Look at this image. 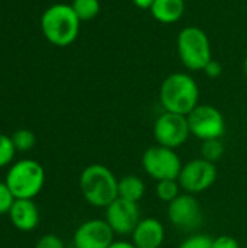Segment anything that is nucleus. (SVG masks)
Wrapping results in <instances>:
<instances>
[{
	"label": "nucleus",
	"mask_w": 247,
	"mask_h": 248,
	"mask_svg": "<svg viewBox=\"0 0 247 248\" xmlns=\"http://www.w3.org/2000/svg\"><path fill=\"white\" fill-rule=\"evenodd\" d=\"M141 164L144 171L156 182L178 179L183 166L175 150L159 144L151 145L144 151Z\"/></svg>",
	"instance_id": "423d86ee"
},
{
	"label": "nucleus",
	"mask_w": 247,
	"mask_h": 248,
	"mask_svg": "<svg viewBox=\"0 0 247 248\" xmlns=\"http://www.w3.org/2000/svg\"><path fill=\"white\" fill-rule=\"evenodd\" d=\"M7 215L12 225L22 232H31L39 224V209L33 199H16Z\"/></svg>",
	"instance_id": "4468645a"
},
{
	"label": "nucleus",
	"mask_w": 247,
	"mask_h": 248,
	"mask_svg": "<svg viewBox=\"0 0 247 248\" xmlns=\"http://www.w3.org/2000/svg\"><path fill=\"white\" fill-rule=\"evenodd\" d=\"M243 71H245V76H246L247 78V55L246 58H245V62H243Z\"/></svg>",
	"instance_id": "c85d7f7f"
},
{
	"label": "nucleus",
	"mask_w": 247,
	"mask_h": 248,
	"mask_svg": "<svg viewBox=\"0 0 247 248\" xmlns=\"http://www.w3.org/2000/svg\"><path fill=\"white\" fill-rule=\"evenodd\" d=\"M84 201L95 208H108L118 198V179L103 164H90L83 169L79 179Z\"/></svg>",
	"instance_id": "f03ea898"
},
{
	"label": "nucleus",
	"mask_w": 247,
	"mask_h": 248,
	"mask_svg": "<svg viewBox=\"0 0 247 248\" xmlns=\"http://www.w3.org/2000/svg\"><path fill=\"white\" fill-rule=\"evenodd\" d=\"M12 141L15 144L16 151H19V153H28V151H31L35 147L36 137H35V134L31 129L22 128V129L15 131V134L12 135Z\"/></svg>",
	"instance_id": "6ab92c4d"
},
{
	"label": "nucleus",
	"mask_w": 247,
	"mask_h": 248,
	"mask_svg": "<svg viewBox=\"0 0 247 248\" xmlns=\"http://www.w3.org/2000/svg\"><path fill=\"white\" fill-rule=\"evenodd\" d=\"M71 7L80 22H87L95 19L100 12L99 0H73Z\"/></svg>",
	"instance_id": "f3484780"
},
{
	"label": "nucleus",
	"mask_w": 247,
	"mask_h": 248,
	"mask_svg": "<svg viewBox=\"0 0 247 248\" xmlns=\"http://www.w3.org/2000/svg\"><path fill=\"white\" fill-rule=\"evenodd\" d=\"M223 155H224V144L221 142V140L202 141V145H201V158H204V160L215 164L218 160H221Z\"/></svg>",
	"instance_id": "aec40b11"
},
{
	"label": "nucleus",
	"mask_w": 247,
	"mask_h": 248,
	"mask_svg": "<svg viewBox=\"0 0 247 248\" xmlns=\"http://www.w3.org/2000/svg\"><path fill=\"white\" fill-rule=\"evenodd\" d=\"M106 209L105 221L112 228L114 234L130 235L141 221L138 203L116 198Z\"/></svg>",
	"instance_id": "9b49d317"
},
{
	"label": "nucleus",
	"mask_w": 247,
	"mask_h": 248,
	"mask_svg": "<svg viewBox=\"0 0 247 248\" xmlns=\"http://www.w3.org/2000/svg\"><path fill=\"white\" fill-rule=\"evenodd\" d=\"M146 195V183L135 174H127L118 180V198L138 203Z\"/></svg>",
	"instance_id": "dca6fc26"
},
{
	"label": "nucleus",
	"mask_w": 247,
	"mask_h": 248,
	"mask_svg": "<svg viewBox=\"0 0 247 248\" xmlns=\"http://www.w3.org/2000/svg\"><path fill=\"white\" fill-rule=\"evenodd\" d=\"M217 167L204 158H194L182 166L178 182L181 189L189 195H199L207 192L217 182Z\"/></svg>",
	"instance_id": "0eeeda50"
},
{
	"label": "nucleus",
	"mask_w": 247,
	"mask_h": 248,
	"mask_svg": "<svg viewBox=\"0 0 247 248\" xmlns=\"http://www.w3.org/2000/svg\"><path fill=\"white\" fill-rule=\"evenodd\" d=\"M213 248H240L237 240H234L230 235H220L214 238L213 241Z\"/></svg>",
	"instance_id": "a878e982"
},
{
	"label": "nucleus",
	"mask_w": 247,
	"mask_h": 248,
	"mask_svg": "<svg viewBox=\"0 0 247 248\" xmlns=\"http://www.w3.org/2000/svg\"><path fill=\"white\" fill-rule=\"evenodd\" d=\"M4 183L15 199H33L44 189L45 170L36 160L22 158L9 167Z\"/></svg>",
	"instance_id": "20e7f679"
},
{
	"label": "nucleus",
	"mask_w": 247,
	"mask_h": 248,
	"mask_svg": "<svg viewBox=\"0 0 247 248\" xmlns=\"http://www.w3.org/2000/svg\"><path fill=\"white\" fill-rule=\"evenodd\" d=\"M15 201L16 199L10 192V189L7 187V185L4 182H0V215L9 214Z\"/></svg>",
	"instance_id": "5701e85b"
},
{
	"label": "nucleus",
	"mask_w": 247,
	"mask_h": 248,
	"mask_svg": "<svg viewBox=\"0 0 247 248\" xmlns=\"http://www.w3.org/2000/svg\"><path fill=\"white\" fill-rule=\"evenodd\" d=\"M167 218L181 231H195L202 224V206L195 195L181 193L175 201L167 203Z\"/></svg>",
	"instance_id": "9d476101"
},
{
	"label": "nucleus",
	"mask_w": 247,
	"mask_h": 248,
	"mask_svg": "<svg viewBox=\"0 0 247 248\" xmlns=\"http://www.w3.org/2000/svg\"><path fill=\"white\" fill-rule=\"evenodd\" d=\"M186 118L191 135L201 141L221 140L226 132L224 116L215 106L199 103Z\"/></svg>",
	"instance_id": "6e6552de"
},
{
	"label": "nucleus",
	"mask_w": 247,
	"mask_h": 248,
	"mask_svg": "<svg viewBox=\"0 0 247 248\" xmlns=\"http://www.w3.org/2000/svg\"><path fill=\"white\" fill-rule=\"evenodd\" d=\"M114 231L105 219L82 222L73 235L74 248H108L114 240Z\"/></svg>",
	"instance_id": "f8f14e48"
},
{
	"label": "nucleus",
	"mask_w": 247,
	"mask_h": 248,
	"mask_svg": "<svg viewBox=\"0 0 247 248\" xmlns=\"http://www.w3.org/2000/svg\"><path fill=\"white\" fill-rule=\"evenodd\" d=\"M204 73H205V76L207 77H210V78H218L221 74H223V65H221V62L220 61H217V60H211L205 67H204V70H202Z\"/></svg>",
	"instance_id": "393cba45"
},
{
	"label": "nucleus",
	"mask_w": 247,
	"mask_h": 248,
	"mask_svg": "<svg viewBox=\"0 0 247 248\" xmlns=\"http://www.w3.org/2000/svg\"><path fill=\"white\" fill-rule=\"evenodd\" d=\"M176 48L182 64L192 71L204 70V67L213 60L210 38L198 26L183 28L178 35Z\"/></svg>",
	"instance_id": "39448f33"
},
{
	"label": "nucleus",
	"mask_w": 247,
	"mask_h": 248,
	"mask_svg": "<svg viewBox=\"0 0 247 248\" xmlns=\"http://www.w3.org/2000/svg\"><path fill=\"white\" fill-rule=\"evenodd\" d=\"M132 3L138 7V9H148L153 6L154 0H132Z\"/></svg>",
	"instance_id": "cd10ccee"
},
{
	"label": "nucleus",
	"mask_w": 247,
	"mask_h": 248,
	"mask_svg": "<svg viewBox=\"0 0 247 248\" xmlns=\"http://www.w3.org/2000/svg\"><path fill=\"white\" fill-rule=\"evenodd\" d=\"M16 153L17 151L15 148L12 137H7L6 134H0V169L10 166Z\"/></svg>",
	"instance_id": "412c9836"
},
{
	"label": "nucleus",
	"mask_w": 247,
	"mask_h": 248,
	"mask_svg": "<svg viewBox=\"0 0 247 248\" xmlns=\"http://www.w3.org/2000/svg\"><path fill=\"white\" fill-rule=\"evenodd\" d=\"M159 100L166 112L188 116L199 105V87L189 74L173 73L163 80Z\"/></svg>",
	"instance_id": "f257e3e1"
},
{
	"label": "nucleus",
	"mask_w": 247,
	"mask_h": 248,
	"mask_svg": "<svg viewBox=\"0 0 247 248\" xmlns=\"http://www.w3.org/2000/svg\"><path fill=\"white\" fill-rule=\"evenodd\" d=\"M181 185L178 179H170V180H160L156 185V196L166 203H170L181 195Z\"/></svg>",
	"instance_id": "a211bd4d"
},
{
	"label": "nucleus",
	"mask_w": 247,
	"mask_h": 248,
	"mask_svg": "<svg viewBox=\"0 0 247 248\" xmlns=\"http://www.w3.org/2000/svg\"><path fill=\"white\" fill-rule=\"evenodd\" d=\"M108 248H137L131 241H124V240H121V241H114L111 246Z\"/></svg>",
	"instance_id": "bb28decb"
},
{
	"label": "nucleus",
	"mask_w": 247,
	"mask_h": 248,
	"mask_svg": "<svg viewBox=\"0 0 247 248\" xmlns=\"http://www.w3.org/2000/svg\"><path fill=\"white\" fill-rule=\"evenodd\" d=\"M150 12L157 22L172 25L183 16L185 0H154Z\"/></svg>",
	"instance_id": "2eb2a0df"
},
{
	"label": "nucleus",
	"mask_w": 247,
	"mask_h": 248,
	"mask_svg": "<svg viewBox=\"0 0 247 248\" xmlns=\"http://www.w3.org/2000/svg\"><path fill=\"white\" fill-rule=\"evenodd\" d=\"M165 237V225L157 218H144L131 234V243L137 248H160Z\"/></svg>",
	"instance_id": "ddd939ff"
},
{
	"label": "nucleus",
	"mask_w": 247,
	"mask_h": 248,
	"mask_svg": "<svg viewBox=\"0 0 247 248\" xmlns=\"http://www.w3.org/2000/svg\"><path fill=\"white\" fill-rule=\"evenodd\" d=\"M80 19L71 4L57 3L49 6L41 16V31L45 39L55 46L71 45L80 32Z\"/></svg>",
	"instance_id": "7ed1b4c3"
},
{
	"label": "nucleus",
	"mask_w": 247,
	"mask_h": 248,
	"mask_svg": "<svg viewBox=\"0 0 247 248\" xmlns=\"http://www.w3.org/2000/svg\"><path fill=\"white\" fill-rule=\"evenodd\" d=\"M35 248H66L63 240L55 235V234H45L42 235L36 244H35Z\"/></svg>",
	"instance_id": "b1692460"
},
{
	"label": "nucleus",
	"mask_w": 247,
	"mask_h": 248,
	"mask_svg": "<svg viewBox=\"0 0 247 248\" xmlns=\"http://www.w3.org/2000/svg\"><path fill=\"white\" fill-rule=\"evenodd\" d=\"M191 135L188 118L183 115L163 112L153 125V137L159 145L176 150L182 147Z\"/></svg>",
	"instance_id": "1a4fd4ad"
},
{
	"label": "nucleus",
	"mask_w": 247,
	"mask_h": 248,
	"mask_svg": "<svg viewBox=\"0 0 247 248\" xmlns=\"http://www.w3.org/2000/svg\"><path fill=\"white\" fill-rule=\"evenodd\" d=\"M214 238L207 234H194L182 241L179 248H213Z\"/></svg>",
	"instance_id": "4be33fe9"
}]
</instances>
